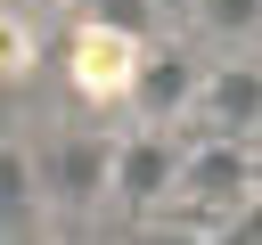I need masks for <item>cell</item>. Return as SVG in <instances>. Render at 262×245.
I'll return each instance as SVG.
<instances>
[{"instance_id":"obj_1","label":"cell","mask_w":262,"mask_h":245,"mask_svg":"<svg viewBox=\"0 0 262 245\" xmlns=\"http://www.w3.org/2000/svg\"><path fill=\"white\" fill-rule=\"evenodd\" d=\"M262 188V172H254V139H196V147H180V180H172V196L164 204H188L196 220L213 212V229H229L237 220V204Z\"/></svg>"},{"instance_id":"obj_2","label":"cell","mask_w":262,"mask_h":245,"mask_svg":"<svg viewBox=\"0 0 262 245\" xmlns=\"http://www.w3.org/2000/svg\"><path fill=\"white\" fill-rule=\"evenodd\" d=\"M33 180H41V204H98L106 180H115V139L57 131V139L33 147Z\"/></svg>"},{"instance_id":"obj_3","label":"cell","mask_w":262,"mask_h":245,"mask_svg":"<svg viewBox=\"0 0 262 245\" xmlns=\"http://www.w3.org/2000/svg\"><path fill=\"white\" fill-rule=\"evenodd\" d=\"M172 180H180V139H164V131H147V139H115V180H106L115 204L156 212V204L172 196Z\"/></svg>"},{"instance_id":"obj_4","label":"cell","mask_w":262,"mask_h":245,"mask_svg":"<svg viewBox=\"0 0 262 245\" xmlns=\"http://www.w3.org/2000/svg\"><path fill=\"white\" fill-rule=\"evenodd\" d=\"M213 139H254L262 131V65H213L196 82V106H188Z\"/></svg>"},{"instance_id":"obj_5","label":"cell","mask_w":262,"mask_h":245,"mask_svg":"<svg viewBox=\"0 0 262 245\" xmlns=\"http://www.w3.org/2000/svg\"><path fill=\"white\" fill-rule=\"evenodd\" d=\"M196 82H205V65H188L180 49H147L139 41V65H131V106L147 114V122H172V114H188L196 106Z\"/></svg>"},{"instance_id":"obj_6","label":"cell","mask_w":262,"mask_h":245,"mask_svg":"<svg viewBox=\"0 0 262 245\" xmlns=\"http://www.w3.org/2000/svg\"><path fill=\"white\" fill-rule=\"evenodd\" d=\"M213 41H246V33H262V0H196L188 8Z\"/></svg>"},{"instance_id":"obj_7","label":"cell","mask_w":262,"mask_h":245,"mask_svg":"<svg viewBox=\"0 0 262 245\" xmlns=\"http://www.w3.org/2000/svg\"><path fill=\"white\" fill-rule=\"evenodd\" d=\"M229 237H262V188L237 204V220H229Z\"/></svg>"},{"instance_id":"obj_8","label":"cell","mask_w":262,"mask_h":245,"mask_svg":"<svg viewBox=\"0 0 262 245\" xmlns=\"http://www.w3.org/2000/svg\"><path fill=\"white\" fill-rule=\"evenodd\" d=\"M147 8H164V16H180V8H196V0H147Z\"/></svg>"}]
</instances>
